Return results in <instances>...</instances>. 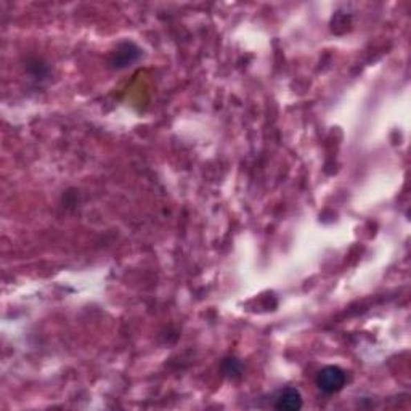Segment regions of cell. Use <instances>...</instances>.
<instances>
[{"label":"cell","instance_id":"cell-1","mask_svg":"<svg viewBox=\"0 0 411 411\" xmlns=\"http://www.w3.org/2000/svg\"><path fill=\"white\" fill-rule=\"evenodd\" d=\"M315 383L323 392L334 394L339 392L341 389H344L345 383H347V376H345V371L339 368V366H325L316 374Z\"/></svg>","mask_w":411,"mask_h":411},{"label":"cell","instance_id":"cell-2","mask_svg":"<svg viewBox=\"0 0 411 411\" xmlns=\"http://www.w3.org/2000/svg\"><path fill=\"white\" fill-rule=\"evenodd\" d=\"M276 410H285V411H296L302 408V395L297 389L294 388H286L281 390L276 397L275 403Z\"/></svg>","mask_w":411,"mask_h":411}]
</instances>
